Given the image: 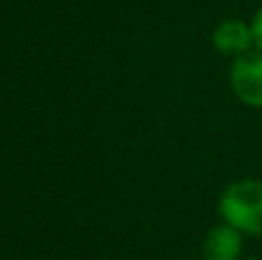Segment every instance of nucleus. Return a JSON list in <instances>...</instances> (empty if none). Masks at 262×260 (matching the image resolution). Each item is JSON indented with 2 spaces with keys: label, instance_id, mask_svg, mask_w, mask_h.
Returning a JSON list of instances; mask_svg holds the SVG:
<instances>
[{
  "label": "nucleus",
  "instance_id": "obj_1",
  "mask_svg": "<svg viewBox=\"0 0 262 260\" xmlns=\"http://www.w3.org/2000/svg\"><path fill=\"white\" fill-rule=\"evenodd\" d=\"M219 216L244 235L262 237V180L242 178L230 182L219 196Z\"/></svg>",
  "mask_w": 262,
  "mask_h": 260
},
{
  "label": "nucleus",
  "instance_id": "obj_2",
  "mask_svg": "<svg viewBox=\"0 0 262 260\" xmlns=\"http://www.w3.org/2000/svg\"><path fill=\"white\" fill-rule=\"evenodd\" d=\"M230 90L249 109H262V51L251 49L232 58L228 72Z\"/></svg>",
  "mask_w": 262,
  "mask_h": 260
},
{
  "label": "nucleus",
  "instance_id": "obj_3",
  "mask_svg": "<svg viewBox=\"0 0 262 260\" xmlns=\"http://www.w3.org/2000/svg\"><path fill=\"white\" fill-rule=\"evenodd\" d=\"M244 237L246 235L242 230L226 221L212 226L203 240V260H242Z\"/></svg>",
  "mask_w": 262,
  "mask_h": 260
},
{
  "label": "nucleus",
  "instance_id": "obj_4",
  "mask_svg": "<svg viewBox=\"0 0 262 260\" xmlns=\"http://www.w3.org/2000/svg\"><path fill=\"white\" fill-rule=\"evenodd\" d=\"M212 44L221 55L237 58L253 49V32L251 21L244 18H223L212 32Z\"/></svg>",
  "mask_w": 262,
  "mask_h": 260
},
{
  "label": "nucleus",
  "instance_id": "obj_5",
  "mask_svg": "<svg viewBox=\"0 0 262 260\" xmlns=\"http://www.w3.org/2000/svg\"><path fill=\"white\" fill-rule=\"evenodd\" d=\"M251 32H253V49L262 51V5L251 16Z\"/></svg>",
  "mask_w": 262,
  "mask_h": 260
},
{
  "label": "nucleus",
  "instance_id": "obj_6",
  "mask_svg": "<svg viewBox=\"0 0 262 260\" xmlns=\"http://www.w3.org/2000/svg\"><path fill=\"white\" fill-rule=\"evenodd\" d=\"M242 260H262V258H255V256H251V258H242Z\"/></svg>",
  "mask_w": 262,
  "mask_h": 260
}]
</instances>
